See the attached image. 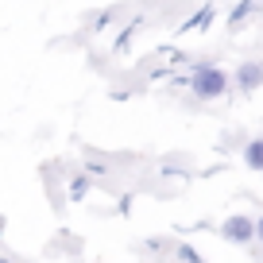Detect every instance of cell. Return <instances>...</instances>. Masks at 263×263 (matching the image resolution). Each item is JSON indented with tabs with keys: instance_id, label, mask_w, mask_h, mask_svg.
Masks as SVG:
<instances>
[{
	"instance_id": "obj_6",
	"label": "cell",
	"mask_w": 263,
	"mask_h": 263,
	"mask_svg": "<svg viewBox=\"0 0 263 263\" xmlns=\"http://www.w3.org/2000/svg\"><path fill=\"white\" fill-rule=\"evenodd\" d=\"M205 20H213V8H201V12H197V16H194V20L186 24V31H197V27L205 24Z\"/></svg>"
},
{
	"instance_id": "obj_1",
	"label": "cell",
	"mask_w": 263,
	"mask_h": 263,
	"mask_svg": "<svg viewBox=\"0 0 263 263\" xmlns=\"http://www.w3.org/2000/svg\"><path fill=\"white\" fill-rule=\"evenodd\" d=\"M190 89H194L197 97L213 101V97H221V93L229 89V78H224L221 66H197L194 78H190Z\"/></svg>"
},
{
	"instance_id": "obj_7",
	"label": "cell",
	"mask_w": 263,
	"mask_h": 263,
	"mask_svg": "<svg viewBox=\"0 0 263 263\" xmlns=\"http://www.w3.org/2000/svg\"><path fill=\"white\" fill-rule=\"evenodd\" d=\"M178 259H201V252L190 248V244H178Z\"/></svg>"
},
{
	"instance_id": "obj_8",
	"label": "cell",
	"mask_w": 263,
	"mask_h": 263,
	"mask_svg": "<svg viewBox=\"0 0 263 263\" xmlns=\"http://www.w3.org/2000/svg\"><path fill=\"white\" fill-rule=\"evenodd\" d=\"M255 240H259V244H263V217H259V221H255Z\"/></svg>"
},
{
	"instance_id": "obj_5",
	"label": "cell",
	"mask_w": 263,
	"mask_h": 263,
	"mask_svg": "<svg viewBox=\"0 0 263 263\" xmlns=\"http://www.w3.org/2000/svg\"><path fill=\"white\" fill-rule=\"evenodd\" d=\"M252 4H255V0H244L240 8H232V16H229V27H232V31H236V27H240V24H244V20H248V12H252Z\"/></svg>"
},
{
	"instance_id": "obj_3",
	"label": "cell",
	"mask_w": 263,
	"mask_h": 263,
	"mask_svg": "<svg viewBox=\"0 0 263 263\" xmlns=\"http://www.w3.org/2000/svg\"><path fill=\"white\" fill-rule=\"evenodd\" d=\"M236 82H240V89H259L263 85V62H240Z\"/></svg>"
},
{
	"instance_id": "obj_2",
	"label": "cell",
	"mask_w": 263,
	"mask_h": 263,
	"mask_svg": "<svg viewBox=\"0 0 263 263\" xmlns=\"http://www.w3.org/2000/svg\"><path fill=\"white\" fill-rule=\"evenodd\" d=\"M221 236L229 240V244H252L255 240V221L244 217V213H232L229 221L221 224Z\"/></svg>"
},
{
	"instance_id": "obj_4",
	"label": "cell",
	"mask_w": 263,
	"mask_h": 263,
	"mask_svg": "<svg viewBox=\"0 0 263 263\" xmlns=\"http://www.w3.org/2000/svg\"><path fill=\"white\" fill-rule=\"evenodd\" d=\"M244 163L252 166V171H259V174H263V140L244 143Z\"/></svg>"
}]
</instances>
